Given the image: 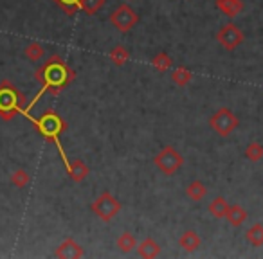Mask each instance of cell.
Returning a JSON list of instances; mask_svg holds the SVG:
<instances>
[{"instance_id": "obj_1", "label": "cell", "mask_w": 263, "mask_h": 259, "mask_svg": "<svg viewBox=\"0 0 263 259\" xmlns=\"http://www.w3.org/2000/svg\"><path fill=\"white\" fill-rule=\"evenodd\" d=\"M34 77H36V81L42 85V90H40V94L33 99V103H31L29 106H26L24 115H29L31 108L36 105V101L40 99L42 94L49 92V94H52V95H58L63 88L69 87L74 81V70L70 69L60 56H51L44 65L38 67L36 72H34Z\"/></svg>"}, {"instance_id": "obj_2", "label": "cell", "mask_w": 263, "mask_h": 259, "mask_svg": "<svg viewBox=\"0 0 263 259\" xmlns=\"http://www.w3.org/2000/svg\"><path fill=\"white\" fill-rule=\"evenodd\" d=\"M29 119H31V123L34 124V128H36V132L40 133L45 141L56 144L63 162L67 164V157L62 151V146H60V135L67 130V123L60 117V113H56L54 110H45L40 117H29Z\"/></svg>"}, {"instance_id": "obj_3", "label": "cell", "mask_w": 263, "mask_h": 259, "mask_svg": "<svg viewBox=\"0 0 263 259\" xmlns=\"http://www.w3.org/2000/svg\"><path fill=\"white\" fill-rule=\"evenodd\" d=\"M26 103H27L26 95L11 81L8 79L0 81V119L2 121L15 119L18 113H24Z\"/></svg>"}, {"instance_id": "obj_4", "label": "cell", "mask_w": 263, "mask_h": 259, "mask_svg": "<svg viewBox=\"0 0 263 259\" xmlns=\"http://www.w3.org/2000/svg\"><path fill=\"white\" fill-rule=\"evenodd\" d=\"M154 164L162 175H175L184 164V157L175 150L173 146H164L157 155L154 157Z\"/></svg>"}, {"instance_id": "obj_5", "label": "cell", "mask_w": 263, "mask_h": 259, "mask_svg": "<svg viewBox=\"0 0 263 259\" xmlns=\"http://www.w3.org/2000/svg\"><path fill=\"white\" fill-rule=\"evenodd\" d=\"M240 124L236 113L229 108H220L209 117V126L213 128V132L220 137H229Z\"/></svg>"}, {"instance_id": "obj_6", "label": "cell", "mask_w": 263, "mask_h": 259, "mask_svg": "<svg viewBox=\"0 0 263 259\" xmlns=\"http://www.w3.org/2000/svg\"><path fill=\"white\" fill-rule=\"evenodd\" d=\"M90 209L98 218L103 220V222H110V220H114L117 214H119L121 202L117 200V198H114L112 193L103 191V193L94 200V204H92Z\"/></svg>"}, {"instance_id": "obj_7", "label": "cell", "mask_w": 263, "mask_h": 259, "mask_svg": "<svg viewBox=\"0 0 263 259\" xmlns=\"http://www.w3.org/2000/svg\"><path fill=\"white\" fill-rule=\"evenodd\" d=\"M108 18H110V24H112L117 31H121V33L132 31L136 27V24L139 22V15H137L128 4H121L117 9H114Z\"/></svg>"}, {"instance_id": "obj_8", "label": "cell", "mask_w": 263, "mask_h": 259, "mask_svg": "<svg viewBox=\"0 0 263 259\" xmlns=\"http://www.w3.org/2000/svg\"><path fill=\"white\" fill-rule=\"evenodd\" d=\"M243 40H245L243 31L238 26H234V24H226V26L220 27L218 33H216V42L229 52L234 51L236 47H240V45L243 44Z\"/></svg>"}, {"instance_id": "obj_9", "label": "cell", "mask_w": 263, "mask_h": 259, "mask_svg": "<svg viewBox=\"0 0 263 259\" xmlns=\"http://www.w3.org/2000/svg\"><path fill=\"white\" fill-rule=\"evenodd\" d=\"M85 255V250L78 241L74 240H65L63 243H60V247H56L54 257L60 259H80Z\"/></svg>"}, {"instance_id": "obj_10", "label": "cell", "mask_w": 263, "mask_h": 259, "mask_svg": "<svg viewBox=\"0 0 263 259\" xmlns=\"http://www.w3.org/2000/svg\"><path fill=\"white\" fill-rule=\"evenodd\" d=\"M65 168H67V173H69L70 180H72V182H76V184L83 182V180L90 175V169H88V166L85 164L81 158H72V161H67Z\"/></svg>"}, {"instance_id": "obj_11", "label": "cell", "mask_w": 263, "mask_h": 259, "mask_svg": "<svg viewBox=\"0 0 263 259\" xmlns=\"http://www.w3.org/2000/svg\"><path fill=\"white\" fill-rule=\"evenodd\" d=\"M243 8H245L243 0H216V9L220 13H223L226 16H229V18L238 16L243 11Z\"/></svg>"}, {"instance_id": "obj_12", "label": "cell", "mask_w": 263, "mask_h": 259, "mask_svg": "<svg viewBox=\"0 0 263 259\" xmlns=\"http://www.w3.org/2000/svg\"><path fill=\"white\" fill-rule=\"evenodd\" d=\"M137 252H139L141 257L154 259L161 254V245H159L155 240H152V237H146V240H143L139 245H137Z\"/></svg>"}, {"instance_id": "obj_13", "label": "cell", "mask_w": 263, "mask_h": 259, "mask_svg": "<svg viewBox=\"0 0 263 259\" xmlns=\"http://www.w3.org/2000/svg\"><path fill=\"white\" fill-rule=\"evenodd\" d=\"M179 245L182 247V250L195 252V250H198V248H200L202 240H200V236L195 232V230H186V232L179 237Z\"/></svg>"}, {"instance_id": "obj_14", "label": "cell", "mask_w": 263, "mask_h": 259, "mask_svg": "<svg viewBox=\"0 0 263 259\" xmlns=\"http://www.w3.org/2000/svg\"><path fill=\"white\" fill-rule=\"evenodd\" d=\"M226 220L233 227H240V225H243L245 220H247V211L238 204L229 205V207H227V212H226Z\"/></svg>"}, {"instance_id": "obj_15", "label": "cell", "mask_w": 263, "mask_h": 259, "mask_svg": "<svg viewBox=\"0 0 263 259\" xmlns=\"http://www.w3.org/2000/svg\"><path fill=\"white\" fill-rule=\"evenodd\" d=\"M205 193H208V187H205L200 180H193V182L187 184V187H186V196L193 202H200L202 198L205 196Z\"/></svg>"}, {"instance_id": "obj_16", "label": "cell", "mask_w": 263, "mask_h": 259, "mask_svg": "<svg viewBox=\"0 0 263 259\" xmlns=\"http://www.w3.org/2000/svg\"><path fill=\"white\" fill-rule=\"evenodd\" d=\"M108 58L112 59L114 65L123 67V65H126L128 59H130V52H128V49L123 47V45H116V47H112V51L108 52Z\"/></svg>"}, {"instance_id": "obj_17", "label": "cell", "mask_w": 263, "mask_h": 259, "mask_svg": "<svg viewBox=\"0 0 263 259\" xmlns=\"http://www.w3.org/2000/svg\"><path fill=\"white\" fill-rule=\"evenodd\" d=\"M193 79V72L186 67H179L172 72V81L177 85V87H187Z\"/></svg>"}, {"instance_id": "obj_18", "label": "cell", "mask_w": 263, "mask_h": 259, "mask_svg": "<svg viewBox=\"0 0 263 259\" xmlns=\"http://www.w3.org/2000/svg\"><path fill=\"white\" fill-rule=\"evenodd\" d=\"M245 240H247V243H251L252 247H261L263 245V225L261 223H254V225L245 232Z\"/></svg>"}, {"instance_id": "obj_19", "label": "cell", "mask_w": 263, "mask_h": 259, "mask_svg": "<svg viewBox=\"0 0 263 259\" xmlns=\"http://www.w3.org/2000/svg\"><path fill=\"white\" fill-rule=\"evenodd\" d=\"M24 56H26L29 62H40L45 56V49L42 47V44H38V42H31V44H27L26 49H24Z\"/></svg>"}, {"instance_id": "obj_20", "label": "cell", "mask_w": 263, "mask_h": 259, "mask_svg": "<svg viewBox=\"0 0 263 259\" xmlns=\"http://www.w3.org/2000/svg\"><path fill=\"white\" fill-rule=\"evenodd\" d=\"M152 65H154V69H157L159 72H166V70L172 69L173 59H172V56L166 54V52H159V54H155L154 58H152Z\"/></svg>"}, {"instance_id": "obj_21", "label": "cell", "mask_w": 263, "mask_h": 259, "mask_svg": "<svg viewBox=\"0 0 263 259\" xmlns=\"http://www.w3.org/2000/svg\"><path fill=\"white\" fill-rule=\"evenodd\" d=\"M227 200L223 196H216L215 200L209 204V212H211L215 218H226V212H227Z\"/></svg>"}, {"instance_id": "obj_22", "label": "cell", "mask_w": 263, "mask_h": 259, "mask_svg": "<svg viewBox=\"0 0 263 259\" xmlns=\"http://www.w3.org/2000/svg\"><path fill=\"white\" fill-rule=\"evenodd\" d=\"M136 247H137V241L132 232H123L119 237H117V248H119L121 252H124V254L132 252Z\"/></svg>"}, {"instance_id": "obj_23", "label": "cell", "mask_w": 263, "mask_h": 259, "mask_svg": "<svg viewBox=\"0 0 263 259\" xmlns=\"http://www.w3.org/2000/svg\"><path fill=\"white\" fill-rule=\"evenodd\" d=\"M11 184L15 187H18V189H24V187H27L31 184V175L26 171V169H16V171L11 173Z\"/></svg>"}, {"instance_id": "obj_24", "label": "cell", "mask_w": 263, "mask_h": 259, "mask_svg": "<svg viewBox=\"0 0 263 259\" xmlns=\"http://www.w3.org/2000/svg\"><path fill=\"white\" fill-rule=\"evenodd\" d=\"M245 158L251 162H259L263 158V146L259 143H249L245 148Z\"/></svg>"}, {"instance_id": "obj_25", "label": "cell", "mask_w": 263, "mask_h": 259, "mask_svg": "<svg viewBox=\"0 0 263 259\" xmlns=\"http://www.w3.org/2000/svg\"><path fill=\"white\" fill-rule=\"evenodd\" d=\"M52 2L69 16L76 15V11L80 9V0H52Z\"/></svg>"}, {"instance_id": "obj_26", "label": "cell", "mask_w": 263, "mask_h": 259, "mask_svg": "<svg viewBox=\"0 0 263 259\" xmlns=\"http://www.w3.org/2000/svg\"><path fill=\"white\" fill-rule=\"evenodd\" d=\"M105 6V0H80V9H83L87 15H96Z\"/></svg>"}]
</instances>
